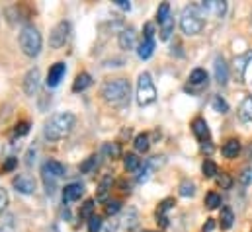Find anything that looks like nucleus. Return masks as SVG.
I'll return each instance as SVG.
<instances>
[{
	"label": "nucleus",
	"mask_w": 252,
	"mask_h": 232,
	"mask_svg": "<svg viewBox=\"0 0 252 232\" xmlns=\"http://www.w3.org/2000/svg\"><path fill=\"white\" fill-rule=\"evenodd\" d=\"M74 125H76L74 114H70V112H59V114L51 116L45 121L43 135L49 141H61V139L70 135V131L74 129Z\"/></svg>",
	"instance_id": "obj_1"
},
{
	"label": "nucleus",
	"mask_w": 252,
	"mask_h": 232,
	"mask_svg": "<svg viewBox=\"0 0 252 232\" xmlns=\"http://www.w3.org/2000/svg\"><path fill=\"white\" fill-rule=\"evenodd\" d=\"M102 96L110 106L116 108H126L129 106V98H131V84L126 78H114L108 80L102 86Z\"/></svg>",
	"instance_id": "obj_2"
},
{
	"label": "nucleus",
	"mask_w": 252,
	"mask_h": 232,
	"mask_svg": "<svg viewBox=\"0 0 252 232\" xmlns=\"http://www.w3.org/2000/svg\"><path fill=\"white\" fill-rule=\"evenodd\" d=\"M20 49L24 51V55L28 57H37L41 53V47H43V37L39 33V29L33 26V24H26L22 29H20Z\"/></svg>",
	"instance_id": "obj_3"
},
{
	"label": "nucleus",
	"mask_w": 252,
	"mask_h": 232,
	"mask_svg": "<svg viewBox=\"0 0 252 232\" xmlns=\"http://www.w3.org/2000/svg\"><path fill=\"white\" fill-rule=\"evenodd\" d=\"M203 26H205V20H203V14L199 10L197 4H189L182 10L180 14V29L184 35H197L203 31Z\"/></svg>",
	"instance_id": "obj_4"
},
{
	"label": "nucleus",
	"mask_w": 252,
	"mask_h": 232,
	"mask_svg": "<svg viewBox=\"0 0 252 232\" xmlns=\"http://www.w3.org/2000/svg\"><path fill=\"white\" fill-rule=\"evenodd\" d=\"M155 102H157V86L149 72H141L139 80H137V104L143 108V106H151Z\"/></svg>",
	"instance_id": "obj_5"
},
{
	"label": "nucleus",
	"mask_w": 252,
	"mask_h": 232,
	"mask_svg": "<svg viewBox=\"0 0 252 232\" xmlns=\"http://www.w3.org/2000/svg\"><path fill=\"white\" fill-rule=\"evenodd\" d=\"M64 174H66V168H64L61 162H57V160H47L41 166V177H43V183H45V191L49 195L55 191L57 179L63 177Z\"/></svg>",
	"instance_id": "obj_6"
},
{
	"label": "nucleus",
	"mask_w": 252,
	"mask_h": 232,
	"mask_svg": "<svg viewBox=\"0 0 252 232\" xmlns=\"http://www.w3.org/2000/svg\"><path fill=\"white\" fill-rule=\"evenodd\" d=\"M191 133L195 135V139L199 141V145H201L203 150H207V152L213 150V146H211V133H209L207 121L203 117H195L191 121Z\"/></svg>",
	"instance_id": "obj_7"
},
{
	"label": "nucleus",
	"mask_w": 252,
	"mask_h": 232,
	"mask_svg": "<svg viewBox=\"0 0 252 232\" xmlns=\"http://www.w3.org/2000/svg\"><path fill=\"white\" fill-rule=\"evenodd\" d=\"M209 84V76H207V70L205 68H193L189 72V78H188V84H186V92L189 94H199L203 88H207Z\"/></svg>",
	"instance_id": "obj_8"
},
{
	"label": "nucleus",
	"mask_w": 252,
	"mask_h": 232,
	"mask_svg": "<svg viewBox=\"0 0 252 232\" xmlns=\"http://www.w3.org/2000/svg\"><path fill=\"white\" fill-rule=\"evenodd\" d=\"M68 37H70V24L66 20H63V22H59L51 29V33H49V45L53 49H61L64 43L68 41Z\"/></svg>",
	"instance_id": "obj_9"
},
{
	"label": "nucleus",
	"mask_w": 252,
	"mask_h": 232,
	"mask_svg": "<svg viewBox=\"0 0 252 232\" xmlns=\"http://www.w3.org/2000/svg\"><path fill=\"white\" fill-rule=\"evenodd\" d=\"M203 18L205 16H211V18H223L225 12H227V2L225 0H201L197 2Z\"/></svg>",
	"instance_id": "obj_10"
},
{
	"label": "nucleus",
	"mask_w": 252,
	"mask_h": 232,
	"mask_svg": "<svg viewBox=\"0 0 252 232\" xmlns=\"http://www.w3.org/2000/svg\"><path fill=\"white\" fill-rule=\"evenodd\" d=\"M12 185H14V189H16L18 193H22V195H32V193H35V187H37L35 179L28 174H18L12 179Z\"/></svg>",
	"instance_id": "obj_11"
},
{
	"label": "nucleus",
	"mask_w": 252,
	"mask_h": 232,
	"mask_svg": "<svg viewBox=\"0 0 252 232\" xmlns=\"http://www.w3.org/2000/svg\"><path fill=\"white\" fill-rule=\"evenodd\" d=\"M39 82H41V72H39V68H37V66H35V68H30V70L26 72V76H24V92H26L28 96H35L37 90H39Z\"/></svg>",
	"instance_id": "obj_12"
},
{
	"label": "nucleus",
	"mask_w": 252,
	"mask_h": 232,
	"mask_svg": "<svg viewBox=\"0 0 252 232\" xmlns=\"http://www.w3.org/2000/svg\"><path fill=\"white\" fill-rule=\"evenodd\" d=\"M213 74H215V80L221 86H225L229 82V64H227L223 55H217L213 60Z\"/></svg>",
	"instance_id": "obj_13"
},
{
	"label": "nucleus",
	"mask_w": 252,
	"mask_h": 232,
	"mask_svg": "<svg viewBox=\"0 0 252 232\" xmlns=\"http://www.w3.org/2000/svg\"><path fill=\"white\" fill-rule=\"evenodd\" d=\"M64 72H66V64H64V62H55V64L49 68V72H47L45 84H47L49 88H57L59 82L63 80Z\"/></svg>",
	"instance_id": "obj_14"
},
{
	"label": "nucleus",
	"mask_w": 252,
	"mask_h": 232,
	"mask_svg": "<svg viewBox=\"0 0 252 232\" xmlns=\"http://www.w3.org/2000/svg\"><path fill=\"white\" fill-rule=\"evenodd\" d=\"M118 43L122 49L126 51H131L137 47V31L133 28H127V29H122L120 31V37H118Z\"/></svg>",
	"instance_id": "obj_15"
},
{
	"label": "nucleus",
	"mask_w": 252,
	"mask_h": 232,
	"mask_svg": "<svg viewBox=\"0 0 252 232\" xmlns=\"http://www.w3.org/2000/svg\"><path fill=\"white\" fill-rule=\"evenodd\" d=\"M252 60V51H247L243 55L235 58V76H237V82H245V72L249 68V62Z\"/></svg>",
	"instance_id": "obj_16"
},
{
	"label": "nucleus",
	"mask_w": 252,
	"mask_h": 232,
	"mask_svg": "<svg viewBox=\"0 0 252 232\" xmlns=\"http://www.w3.org/2000/svg\"><path fill=\"white\" fill-rule=\"evenodd\" d=\"M174 205H176V203H174V199H172V197H168V199L160 201V205H158V209H157V223H158L162 229H166V227H168V211H170Z\"/></svg>",
	"instance_id": "obj_17"
},
{
	"label": "nucleus",
	"mask_w": 252,
	"mask_h": 232,
	"mask_svg": "<svg viewBox=\"0 0 252 232\" xmlns=\"http://www.w3.org/2000/svg\"><path fill=\"white\" fill-rule=\"evenodd\" d=\"M84 193V185L74 181V183H68L63 187V203H72L76 199H80Z\"/></svg>",
	"instance_id": "obj_18"
},
{
	"label": "nucleus",
	"mask_w": 252,
	"mask_h": 232,
	"mask_svg": "<svg viewBox=\"0 0 252 232\" xmlns=\"http://www.w3.org/2000/svg\"><path fill=\"white\" fill-rule=\"evenodd\" d=\"M241 148H243V146H241V141H239V139H229V141L223 145L221 152H223V156H225V158L233 160V158H237V156H239Z\"/></svg>",
	"instance_id": "obj_19"
},
{
	"label": "nucleus",
	"mask_w": 252,
	"mask_h": 232,
	"mask_svg": "<svg viewBox=\"0 0 252 232\" xmlns=\"http://www.w3.org/2000/svg\"><path fill=\"white\" fill-rule=\"evenodd\" d=\"M233 223H235V213H233V209H231V207H223V209H221V215H219V227H221L223 231H229V229L233 227Z\"/></svg>",
	"instance_id": "obj_20"
},
{
	"label": "nucleus",
	"mask_w": 252,
	"mask_h": 232,
	"mask_svg": "<svg viewBox=\"0 0 252 232\" xmlns=\"http://www.w3.org/2000/svg\"><path fill=\"white\" fill-rule=\"evenodd\" d=\"M92 84V76L88 72H80L76 78H74V84H72V92H84L88 86Z\"/></svg>",
	"instance_id": "obj_21"
},
{
	"label": "nucleus",
	"mask_w": 252,
	"mask_h": 232,
	"mask_svg": "<svg viewBox=\"0 0 252 232\" xmlns=\"http://www.w3.org/2000/svg\"><path fill=\"white\" fill-rule=\"evenodd\" d=\"M112 183H114L112 175H104V179H102L100 185H98V193H96L98 201H106V199H108V193L112 191Z\"/></svg>",
	"instance_id": "obj_22"
},
{
	"label": "nucleus",
	"mask_w": 252,
	"mask_h": 232,
	"mask_svg": "<svg viewBox=\"0 0 252 232\" xmlns=\"http://www.w3.org/2000/svg\"><path fill=\"white\" fill-rule=\"evenodd\" d=\"M124 227H126L127 231H133L137 225H139V213H137V209H133V207H127L126 215H124Z\"/></svg>",
	"instance_id": "obj_23"
},
{
	"label": "nucleus",
	"mask_w": 252,
	"mask_h": 232,
	"mask_svg": "<svg viewBox=\"0 0 252 232\" xmlns=\"http://www.w3.org/2000/svg\"><path fill=\"white\" fill-rule=\"evenodd\" d=\"M239 117H241L243 121L252 123V96H247V98L241 102V106H239Z\"/></svg>",
	"instance_id": "obj_24"
},
{
	"label": "nucleus",
	"mask_w": 252,
	"mask_h": 232,
	"mask_svg": "<svg viewBox=\"0 0 252 232\" xmlns=\"http://www.w3.org/2000/svg\"><path fill=\"white\" fill-rule=\"evenodd\" d=\"M153 51H155V39H143L141 45L137 47V55H139V58H143V60H147V58L151 57Z\"/></svg>",
	"instance_id": "obj_25"
},
{
	"label": "nucleus",
	"mask_w": 252,
	"mask_h": 232,
	"mask_svg": "<svg viewBox=\"0 0 252 232\" xmlns=\"http://www.w3.org/2000/svg\"><path fill=\"white\" fill-rule=\"evenodd\" d=\"M94 209H96V201H94V199H86V201L80 205L78 217L84 219V221H90V219L94 217Z\"/></svg>",
	"instance_id": "obj_26"
},
{
	"label": "nucleus",
	"mask_w": 252,
	"mask_h": 232,
	"mask_svg": "<svg viewBox=\"0 0 252 232\" xmlns=\"http://www.w3.org/2000/svg\"><path fill=\"white\" fill-rule=\"evenodd\" d=\"M124 166H126L127 172H139V168L143 166V160L137 156V154H126L124 156Z\"/></svg>",
	"instance_id": "obj_27"
},
{
	"label": "nucleus",
	"mask_w": 252,
	"mask_h": 232,
	"mask_svg": "<svg viewBox=\"0 0 252 232\" xmlns=\"http://www.w3.org/2000/svg\"><path fill=\"white\" fill-rule=\"evenodd\" d=\"M172 33H174V16L170 14L162 24H160V39H170L172 37Z\"/></svg>",
	"instance_id": "obj_28"
},
{
	"label": "nucleus",
	"mask_w": 252,
	"mask_h": 232,
	"mask_svg": "<svg viewBox=\"0 0 252 232\" xmlns=\"http://www.w3.org/2000/svg\"><path fill=\"white\" fill-rule=\"evenodd\" d=\"M133 145H135V150L143 154V152H147V150L151 148V139H149V135H147V133H141V135H137V137H135Z\"/></svg>",
	"instance_id": "obj_29"
},
{
	"label": "nucleus",
	"mask_w": 252,
	"mask_h": 232,
	"mask_svg": "<svg viewBox=\"0 0 252 232\" xmlns=\"http://www.w3.org/2000/svg\"><path fill=\"white\" fill-rule=\"evenodd\" d=\"M102 152H104L108 158L116 160V158L122 156V146H120V143H106L104 148H102Z\"/></svg>",
	"instance_id": "obj_30"
},
{
	"label": "nucleus",
	"mask_w": 252,
	"mask_h": 232,
	"mask_svg": "<svg viewBox=\"0 0 252 232\" xmlns=\"http://www.w3.org/2000/svg\"><path fill=\"white\" fill-rule=\"evenodd\" d=\"M201 172H203L205 177H215V175L219 174V168H217V164H215L213 160L205 158V160H203V164H201Z\"/></svg>",
	"instance_id": "obj_31"
},
{
	"label": "nucleus",
	"mask_w": 252,
	"mask_h": 232,
	"mask_svg": "<svg viewBox=\"0 0 252 232\" xmlns=\"http://www.w3.org/2000/svg\"><path fill=\"white\" fill-rule=\"evenodd\" d=\"M205 207H207L209 211L219 209V207H221V195L215 193V191H209V193L205 195Z\"/></svg>",
	"instance_id": "obj_32"
},
{
	"label": "nucleus",
	"mask_w": 252,
	"mask_h": 232,
	"mask_svg": "<svg viewBox=\"0 0 252 232\" xmlns=\"http://www.w3.org/2000/svg\"><path fill=\"white\" fill-rule=\"evenodd\" d=\"M180 195L182 197H193L195 195V183L191 181V179H182V183H180Z\"/></svg>",
	"instance_id": "obj_33"
},
{
	"label": "nucleus",
	"mask_w": 252,
	"mask_h": 232,
	"mask_svg": "<svg viewBox=\"0 0 252 232\" xmlns=\"http://www.w3.org/2000/svg\"><path fill=\"white\" fill-rule=\"evenodd\" d=\"M211 108H213L217 114H227V112H229V104H227L221 96H213V100H211Z\"/></svg>",
	"instance_id": "obj_34"
},
{
	"label": "nucleus",
	"mask_w": 252,
	"mask_h": 232,
	"mask_svg": "<svg viewBox=\"0 0 252 232\" xmlns=\"http://www.w3.org/2000/svg\"><path fill=\"white\" fill-rule=\"evenodd\" d=\"M94 168H98V156L94 154V156H88L82 164H80V172L82 174H90Z\"/></svg>",
	"instance_id": "obj_35"
},
{
	"label": "nucleus",
	"mask_w": 252,
	"mask_h": 232,
	"mask_svg": "<svg viewBox=\"0 0 252 232\" xmlns=\"http://www.w3.org/2000/svg\"><path fill=\"white\" fill-rule=\"evenodd\" d=\"M168 16H170V4H168V2H162V4L158 6V10H157V22H158V26H160Z\"/></svg>",
	"instance_id": "obj_36"
},
{
	"label": "nucleus",
	"mask_w": 252,
	"mask_h": 232,
	"mask_svg": "<svg viewBox=\"0 0 252 232\" xmlns=\"http://www.w3.org/2000/svg\"><path fill=\"white\" fill-rule=\"evenodd\" d=\"M215 181H217V185H219L221 189H231V185H233V179H231V175L225 174V172H221V174L215 175Z\"/></svg>",
	"instance_id": "obj_37"
},
{
	"label": "nucleus",
	"mask_w": 252,
	"mask_h": 232,
	"mask_svg": "<svg viewBox=\"0 0 252 232\" xmlns=\"http://www.w3.org/2000/svg\"><path fill=\"white\" fill-rule=\"evenodd\" d=\"M239 181H241L243 185H252V164L245 166V168L241 170V174H239Z\"/></svg>",
	"instance_id": "obj_38"
},
{
	"label": "nucleus",
	"mask_w": 252,
	"mask_h": 232,
	"mask_svg": "<svg viewBox=\"0 0 252 232\" xmlns=\"http://www.w3.org/2000/svg\"><path fill=\"white\" fill-rule=\"evenodd\" d=\"M102 225H104L102 217L94 215V217L88 221V232H100V231H102Z\"/></svg>",
	"instance_id": "obj_39"
},
{
	"label": "nucleus",
	"mask_w": 252,
	"mask_h": 232,
	"mask_svg": "<svg viewBox=\"0 0 252 232\" xmlns=\"http://www.w3.org/2000/svg\"><path fill=\"white\" fill-rule=\"evenodd\" d=\"M120 209H122V201H118V199H112V201L106 203V213H108L110 217H114Z\"/></svg>",
	"instance_id": "obj_40"
},
{
	"label": "nucleus",
	"mask_w": 252,
	"mask_h": 232,
	"mask_svg": "<svg viewBox=\"0 0 252 232\" xmlns=\"http://www.w3.org/2000/svg\"><path fill=\"white\" fill-rule=\"evenodd\" d=\"M28 131H30V123L28 121H20L14 127V137H24V135H28Z\"/></svg>",
	"instance_id": "obj_41"
},
{
	"label": "nucleus",
	"mask_w": 252,
	"mask_h": 232,
	"mask_svg": "<svg viewBox=\"0 0 252 232\" xmlns=\"http://www.w3.org/2000/svg\"><path fill=\"white\" fill-rule=\"evenodd\" d=\"M118 227H120V221H116V219H112V221H104L102 231L100 232H116L118 231Z\"/></svg>",
	"instance_id": "obj_42"
},
{
	"label": "nucleus",
	"mask_w": 252,
	"mask_h": 232,
	"mask_svg": "<svg viewBox=\"0 0 252 232\" xmlns=\"http://www.w3.org/2000/svg\"><path fill=\"white\" fill-rule=\"evenodd\" d=\"M143 39H155V26H153V24H145Z\"/></svg>",
	"instance_id": "obj_43"
},
{
	"label": "nucleus",
	"mask_w": 252,
	"mask_h": 232,
	"mask_svg": "<svg viewBox=\"0 0 252 232\" xmlns=\"http://www.w3.org/2000/svg\"><path fill=\"white\" fill-rule=\"evenodd\" d=\"M16 164H18V158L10 156V158L4 162V166H2V172H12V170L16 168Z\"/></svg>",
	"instance_id": "obj_44"
},
{
	"label": "nucleus",
	"mask_w": 252,
	"mask_h": 232,
	"mask_svg": "<svg viewBox=\"0 0 252 232\" xmlns=\"http://www.w3.org/2000/svg\"><path fill=\"white\" fill-rule=\"evenodd\" d=\"M6 207H8V193H6V189L0 187V213H4Z\"/></svg>",
	"instance_id": "obj_45"
},
{
	"label": "nucleus",
	"mask_w": 252,
	"mask_h": 232,
	"mask_svg": "<svg viewBox=\"0 0 252 232\" xmlns=\"http://www.w3.org/2000/svg\"><path fill=\"white\" fill-rule=\"evenodd\" d=\"M33 160H35V148L32 146V148L28 150V156H26V164H28V166H32V164H33Z\"/></svg>",
	"instance_id": "obj_46"
},
{
	"label": "nucleus",
	"mask_w": 252,
	"mask_h": 232,
	"mask_svg": "<svg viewBox=\"0 0 252 232\" xmlns=\"http://www.w3.org/2000/svg\"><path fill=\"white\" fill-rule=\"evenodd\" d=\"M215 229V221L213 219H207V223L203 225V229H201V232H211Z\"/></svg>",
	"instance_id": "obj_47"
},
{
	"label": "nucleus",
	"mask_w": 252,
	"mask_h": 232,
	"mask_svg": "<svg viewBox=\"0 0 252 232\" xmlns=\"http://www.w3.org/2000/svg\"><path fill=\"white\" fill-rule=\"evenodd\" d=\"M116 6L122 8V10H129L131 8V2L129 0H116Z\"/></svg>",
	"instance_id": "obj_48"
},
{
	"label": "nucleus",
	"mask_w": 252,
	"mask_h": 232,
	"mask_svg": "<svg viewBox=\"0 0 252 232\" xmlns=\"http://www.w3.org/2000/svg\"><path fill=\"white\" fill-rule=\"evenodd\" d=\"M47 232H61V231H59V227H57V225H51V227L47 229Z\"/></svg>",
	"instance_id": "obj_49"
},
{
	"label": "nucleus",
	"mask_w": 252,
	"mask_h": 232,
	"mask_svg": "<svg viewBox=\"0 0 252 232\" xmlns=\"http://www.w3.org/2000/svg\"><path fill=\"white\" fill-rule=\"evenodd\" d=\"M249 158L252 160V145H251V148H249Z\"/></svg>",
	"instance_id": "obj_50"
},
{
	"label": "nucleus",
	"mask_w": 252,
	"mask_h": 232,
	"mask_svg": "<svg viewBox=\"0 0 252 232\" xmlns=\"http://www.w3.org/2000/svg\"><path fill=\"white\" fill-rule=\"evenodd\" d=\"M143 232H155V231H143Z\"/></svg>",
	"instance_id": "obj_51"
},
{
	"label": "nucleus",
	"mask_w": 252,
	"mask_h": 232,
	"mask_svg": "<svg viewBox=\"0 0 252 232\" xmlns=\"http://www.w3.org/2000/svg\"><path fill=\"white\" fill-rule=\"evenodd\" d=\"M251 22H252V16H251Z\"/></svg>",
	"instance_id": "obj_52"
},
{
	"label": "nucleus",
	"mask_w": 252,
	"mask_h": 232,
	"mask_svg": "<svg viewBox=\"0 0 252 232\" xmlns=\"http://www.w3.org/2000/svg\"><path fill=\"white\" fill-rule=\"evenodd\" d=\"M0 232H2V229H0Z\"/></svg>",
	"instance_id": "obj_53"
},
{
	"label": "nucleus",
	"mask_w": 252,
	"mask_h": 232,
	"mask_svg": "<svg viewBox=\"0 0 252 232\" xmlns=\"http://www.w3.org/2000/svg\"><path fill=\"white\" fill-rule=\"evenodd\" d=\"M251 232H252V231H251Z\"/></svg>",
	"instance_id": "obj_54"
}]
</instances>
